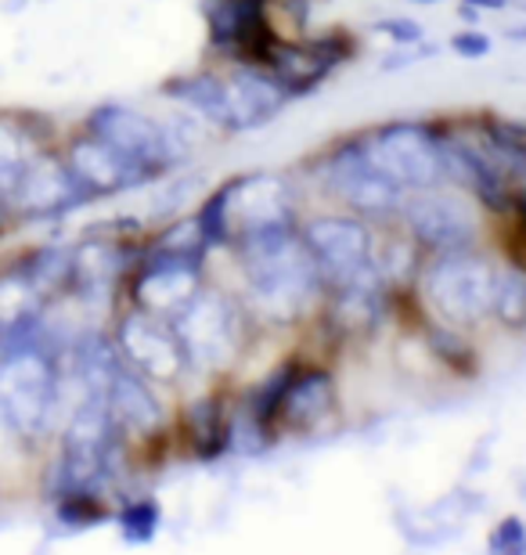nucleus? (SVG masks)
<instances>
[{"mask_svg": "<svg viewBox=\"0 0 526 555\" xmlns=\"http://www.w3.org/2000/svg\"><path fill=\"white\" fill-rule=\"evenodd\" d=\"M26 163H29L26 144H22V138L8 124H0V203H8L11 188H15Z\"/></svg>", "mask_w": 526, "mask_h": 555, "instance_id": "obj_19", "label": "nucleus"}, {"mask_svg": "<svg viewBox=\"0 0 526 555\" xmlns=\"http://www.w3.org/2000/svg\"><path fill=\"white\" fill-rule=\"evenodd\" d=\"M119 527H123V538L127 541H149L155 534V527H159V508L152 502H133L123 508Z\"/></svg>", "mask_w": 526, "mask_h": 555, "instance_id": "obj_20", "label": "nucleus"}, {"mask_svg": "<svg viewBox=\"0 0 526 555\" xmlns=\"http://www.w3.org/2000/svg\"><path fill=\"white\" fill-rule=\"evenodd\" d=\"M40 299H43V293L26 274V268L0 274V336L29 325V321H37L40 318Z\"/></svg>", "mask_w": 526, "mask_h": 555, "instance_id": "obj_16", "label": "nucleus"}, {"mask_svg": "<svg viewBox=\"0 0 526 555\" xmlns=\"http://www.w3.org/2000/svg\"><path fill=\"white\" fill-rule=\"evenodd\" d=\"M87 198V188L76 181L69 166H59L51 159H29L22 166L15 188H11L8 203L15 206L18 214H62L76 203Z\"/></svg>", "mask_w": 526, "mask_h": 555, "instance_id": "obj_11", "label": "nucleus"}, {"mask_svg": "<svg viewBox=\"0 0 526 555\" xmlns=\"http://www.w3.org/2000/svg\"><path fill=\"white\" fill-rule=\"evenodd\" d=\"M473 4H484V8H505V0H473Z\"/></svg>", "mask_w": 526, "mask_h": 555, "instance_id": "obj_24", "label": "nucleus"}, {"mask_svg": "<svg viewBox=\"0 0 526 555\" xmlns=\"http://www.w3.org/2000/svg\"><path fill=\"white\" fill-rule=\"evenodd\" d=\"M408 228L415 231L422 246L440 249V253H462L476 235V224L469 217V209L451 195H436L429 188H422V195L405 203Z\"/></svg>", "mask_w": 526, "mask_h": 555, "instance_id": "obj_10", "label": "nucleus"}, {"mask_svg": "<svg viewBox=\"0 0 526 555\" xmlns=\"http://www.w3.org/2000/svg\"><path fill=\"white\" fill-rule=\"evenodd\" d=\"M0 206H4V203H0Z\"/></svg>", "mask_w": 526, "mask_h": 555, "instance_id": "obj_26", "label": "nucleus"}, {"mask_svg": "<svg viewBox=\"0 0 526 555\" xmlns=\"http://www.w3.org/2000/svg\"><path fill=\"white\" fill-rule=\"evenodd\" d=\"M383 29H389V33H400L397 40H405V43H415V40H422V26H415V22H386Z\"/></svg>", "mask_w": 526, "mask_h": 555, "instance_id": "obj_23", "label": "nucleus"}, {"mask_svg": "<svg viewBox=\"0 0 526 555\" xmlns=\"http://www.w3.org/2000/svg\"><path fill=\"white\" fill-rule=\"evenodd\" d=\"M329 177H332V188L346 203L357 209H368V214H386V209L400 206V192H405V188L394 184L379 170L368 149L335 152V159L329 163Z\"/></svg>", "mask_w": 526, "mask_h": 555, "instance_id": "obj_12", "label": "nucleus"}, {"mask_svg": "<svg viewBox=\"0 0 526 555\" xmlns=\"http://www.w3.org/2000/svg\"><path fill=\"white\" fill-rule=\"evenodd\" d=\"M59 404V369L43 347L8 350L0 358V415L22 437H40Z\"/></svg>", "mask_w": 526, "mask_h": 555, "instance_id": "obj_2", "label": "nucleus"}, {"mask_svg": "<svg viewBox=\"0 0 526 555\" xmlns=\"http://www.w3.org/2000/svg\"><path fill=\"white\" fill-rule=\"evenodd\" d=\"M174 332L184 347V358L203 369H217V364L231 361L234 347H239V318L234 307L223 296H192L174 314Z\"/></svg>", "mask_w": 526, "mask_h": 555, "instance_id": "obj_7", "label": "nucleus"}, {"mask_svg": "<svg viewBox=\"0 0 526 555\" xmlns=\"http://www.w3.org/2000/svg\"><path fill=\"white\" fill-rule=\"evenodd\" d=\"M490 310L505 321L509 328L526 325V274L523 271H495V296Z\"/></svg>", "mask_w": 526, "mask_h": 555, "instance_id": "obj_18", "label": "nucleus"}, {"mask_svg": "<svg viewBox=\"0 0 526 555\" xmlns=\"http://www.w3.org/2000/svg\"><path fill=\"white\" fill-rule=\"evenodd\" d=\"M195 288H198V278H195L192 260L170 257L141 274L138 299L149 314H177V310L195 296Z\"/></svg>", "mask_w": 526, "mask_h": 555, "instance_id": "obj_14", "label": "nucleus"}, {"mask_svg": "<svg viewBox=\"0 0 526 555\" xmlns=\"http://www.w3.org/2000/svg\"><path fill=\"white\" fill-rule=\"evenodd\" d=\"M495 548H501V552H509V548H523V527L516 524V519H509L505 527L498 530L495 534V541H490Z\"/></svg>", "mask_w": 526, "mask_h": 555, "instance_id": "obj_21", "label": "nucleus"}, {"mask_svg": "<svg viewBox=\"0 0 526 555\" xmlns=\"http://www.w3.org/2000/svg\"><path fill=\"white\" fill-rule=\"evenodd\" d=\"M368 155L375 159V166L383 170L389 181L400 188H433L440 184L444 170V144L436 141L429 130H422L415 124H397L386 127L364 144Z\"/></svg>", "mask_w": 526, "mask_h": 555, "instance_id": "obj_6", "label": "nucleus"}, {"mask_svg": "<svg viewBox=\"0 0 526 555\" xmlns=\"http://www.w3.org/2000/svg\"><path fill=\"white\" fill-rule=\"evenodd\" d=\"M487 37H479V33H462V37L454 40V51L465 54V59H479V54H487Z\"/></svg>", "mask_w": 526, "mask_h": 555, "instance_id": "obj_22", "label": "nucleus"}, {"mask_svg": "<svg viewBox=\"0 0 526 555\" xmlns=\"http://www.w3.org/2000/svg\"><path fill=\"white\" fill-rule=\"evenodd\" d=\"M177 98H184L188 105H195L198 113L213 124L231 127V130H249L267 124L278 108L285 105V87L267 80L260 73H242L231 80H213V76H195L177 87Z\"/></svg>", "mask_w": 526, "mask_h": 555, "instance_id": "obj_3", "label": "nucleus"}, {"mask_svg": "<svg viewBox=\"0 0 526 555\" xmlns=\"http://www.w3.org/2000/svg\"><path fill=\"white\" fill-rule=\"evenodd\" d=\"M91 134L98 141H105L108 149H116L123 159H130L141 173L163 170V166L181 152V144H177L170 130L123 105L98 108L91 116Z\"/></svg>", "mask_w": 526, "mask_h": 555, "instance_id": "obj_8", "label": "nucleus"}, {"mask_svg": "<svg viewBox=\"0 0 526 555\" xmlns=\"http://www.w3.org/2000/svg\"><path fill=\"white\" fill-rule=\"evenodd\" d=\"M69 170L73 177L87 188V195H105L119 192L133 181H141V170L130 159H123L116 149H108L105 141H98L94 134L87 141H76L69 152Z\"/></svg>", "mask_w": 526, "mask_h": 555, "instance_id": "obj_13", "label": "nucleus"}, {"mask_svg": "<svg viewBox=\"0 0 526 555\" xmlns=\"http://www.w3.org/2000/svg\"><path fill=\"white\" fill-rule=\"evenodd\" d=\"M304 246L318 274L335 288H354L372 274V238L368 228L346 217H318L304 231Z\"/></svg>", "mask_w": 526, "mask_h": 555, "instance_id": "obj_5", "label": "nucleus"}, {"mask_svg": "<svg viewBox=\"0 0 526 555\" xmlns=\"http://www.w3.org/2000/svg\"><path fill=\"white\" fill-rule=\"evenodd\" d=\"M512 37H516V40H526V29H512Z\"/></svg>", "mask_w": 526, "mask_h": 555, "instance_id": "obj_25", "label": "nucleus"}, {"mask_svg": "<svg viewBox=\"0 0 526 555\" xmlns=\"http://www.w3.org/2000/svg\"><path fill=\"white\" fill-rule=\"evenodd\" d=\"M425 296L454 325H473L490 314V296H495V271L479 257L465 253H444V260L425 274Z\"/></svg>", "mask_w": 526, "mask_h": 555, "instance_id": "obj_4", "label": "nucleus"}, {"mask_svg": "<svg viewBox=\"0 0 526 555\" xmlns=\"http://www.w3.org/2000/svg\"><path fill=\"white\" fill-rule=\"evenodd\" d=\"M119 347L127 353V361L141 375H149L155 383H174L184 372V347L177 339L174 328H166L163 321L152 314H130L119 325Z\"/></svg>", "mask_w": 526, "mask_h": 555, "instance_id": "obj_9", "label": "nucleus"}, {"mask_svg": "<svg viewBox=\"0 0 526 555\" xmlns=\"http://www.w3.org/2000/svg\"><path fill=\"white\" fill-rule=\"evenodd\" d=\"M105 404H108L112 418L127 422L130 429H149L159 422V404L152 401V393L144 390V383H138L123 369H112V379L105 386Z\"/></svg>", "mask_w": 526, "mask_h": 555, "instance_id": "obj_15", "label": "nucleus"}, {"mask_svg": "<svg viewBox=\"0 0 526 555\" xmlns=\"http://www.w3.org/2000/svg\"><path fill=\"white\" fill-rule=\"evenodd\" d=\"M444 170L462 177V181L473 188V192L490 206L505 203V184H501V173L490 166L484 155L462 149V144H444Z\"/></svg>", "mask_w": 526, "mask_h": 555, "instance_id": "obj_17", "label": "nucleus"}, {"mask_svg": "<svg viewBox=\"0 0 526 555\" xmlns=\"http://www.w3.org/2000/svg\"><path fill=\"white\" fill-rule=\"evenodd\" d=\"M242 260L256 299L274 314H293L315 288L318 268L288 220L264 224L242 235Z\"/></svg>", "mask_w": 526, "mask_h": 555, "instance_id": "obj_1", "label": "nucleus"}]
</instances>
